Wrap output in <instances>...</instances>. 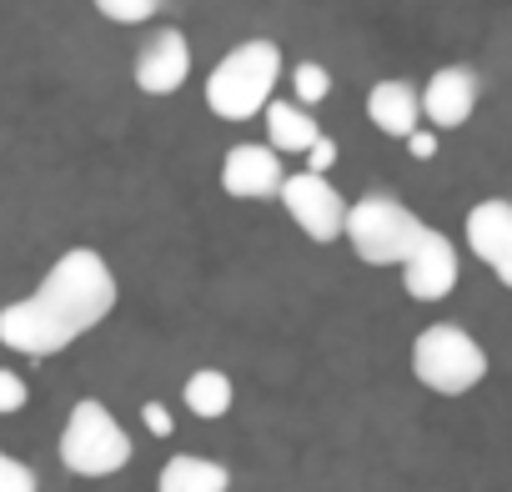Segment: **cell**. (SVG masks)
I'll return each instance as SVG.
<instances>
[{
	"mask_svg": "<svg viewBox=\"0 0 512 492\" xmlns=\"http://www.w3.org/2000/svg\"><path fill=\"white\" fill-rule=\"evenodd\" d=\"M116 312V272L91 246L71 252L41 277V287L0 312V342L21 357H56Z\"/></svg>",
	"mask_w": 512,
	"mask_h": 492,
	"instance_id": "6da1fadb",
	"label": "cell"
},
{
	"mask_svg": "<svg viewBox=\"0 0 512 492\" xmlns=\"http://www.w3.org/2000/svg\"><path fill=\"white\" fill-rule=\"evenodd\" d=\"M277 81H282V46H272V41H241L236 51H226L211 66L206 106L221 121L267 116V106L277 101Z\"/></svg>",
	"mask_w": 512,
	"mask_h": 492,
	"instance_id": "7a4b0ae2",
	"label": "cell"
},
{
	"mask_svg": "<svg viewBox=\"0 0 512 492\" xmlns=\"http://www.w3.org/2000/svg\"><path fill=\"white\" fill-rule=\"evenodd\" d=\"M427 231L432 226L412 206H402L397 196H387V191L357 196V206L347 216V246L357 252V262H367V267H402L422 246Z\"/></svg>",
	"mask_w": 512,
	"mask_h": 492,
	"instance_id": "3957f363",
	"label": "cell"
},
{
	"mask_svg": "<svg viewBox=\"0 0 512 492\" xmlns=\"http://www.w3.org/2000/svg\"><path fill=\"white\" fill-rule=\"evenodd\" d=\"M61 462L76 477H111V472H121L131 462V437L111 417L106 402L86 397V402L71 407V417L61 427Z\"/></svg>",
	"mask_w": 512,
	"mask_h": 492,
	"instance_id": "277c9868",
	"label": "cell"
},
{
	"mask_svg": "<svg viewBox=\"0 0 512 492\" xmlns=\"http://www.w3.org/2000/svg\"><path fill=\"white\" fill-rule=\"evenodd\" d=\"M412 372H417L422 387H432L442 397H462V392H472L487 377V352L462 327L437 322V327L417 332V342H412Z\"/></svg>",
	"mask_w": 512,
	"mask_h": 492,
	"instance_id": "5b68a950",
	"label": "cell"
},
{
	"mask_svg": "<svg viewBox=\"0 0 512 492\" xmlns=\"http://www.w3.org/2000/svg\"><path fill=\"white\" fill-rule=\"evenodd\" d=\"M282 206H287V216H292L312 241H337V236H347L352 201H347L322 171H292V176L282 181Z\"/></svg>",
	"mask_w": 512,
	"mask_h": 492,
	"instance_id": "8992f818",
	"label": "cell"
},
{
	"mask_svg": "<svg viewBox=\"0 0 512 492\" xmlns=\"http://www.w3.org/2000/svg\"><path fill=\"white\" fill-rule=\"evenodd\" d=\"M282 151L272 141H241L221 156V191L226 196H241V201H267V196H282Z\"/></svg>",
	"mask_w": 512,
	"mask_h": 492,
	"instance_id": "52a82bcc",
	"label": "cell"
},
{
	"mask_svg": "<svg viewBox=\"0 0 512 492\" xmlns=\"http://www.w3.org/2000/svg\"><path fill=\"white\" fill-rule=\"evenodd\" d=\"M467 246L472 257L512 292V201L492 196L467 211Z\"/></svg>",
	"mask_w": 512,
	"mask_h": 492,
	"instance_id": "ba28073f",
	"label": "cell"
},
{
	"mask_svg": "<svg viewBox=\"0 0 512 492\" xmlns=\"http://www.w3.org/2000/svg\"><path fill=\"white\" fill-rule=\"evenodd\" d=\"M457 272H462L457 246H452L442 231H427L422 246L402 262V287H407V297H417V302H442V297H452Z\"/></svg>",
	"mask_w": 512,
	"mask_h": 492,
	"instance_id": "9c48e42d",
	"label": "cell"
},
{
	"mask_svg": "<svg viewBox=\"0 0 512 492\" xmlns=\"http://www.w3.org/2000/svg\"><path fill=\"white\" fill-rule=\"evenodd\" d=\"M191 76V46L176 26H161L141 51H136V86L146 96H176Z\"/></svg>",
	"mask_w": 512,
	"mask_h": 492,
	"instance_id": "30bf717a",
	"label": "cell"
},
{
	"mask_svg": "<svg viewBox=\"0 0 512 492\" xmlns=\"http://www.w3.org/2000/svg\"><path fill=\"white\" fill-rule=\"evenodd\" d=\"M477 96H482V81L472 66H442L432 71V81L422 86V116L437 126V131H457L467 126V116L477 111Z\"/></svg>",
	"mask_w": 512,
	"mask_h": 492,
	"instance_id": "8fae6325",
	"label": "cell"
},
{
	"mask_svg": "<svg viewBox=\"0 0 512 492\" xmlns=\"http://www.w3.org/2000/svg\"><path fill=\"white\" fill-rule=\"evenodd\" d=\"M367 116L382 136H412L422 126V91L412 81H377L367 96Z\"/></svg>",
	"mask_w": 512,
	"mask_h": 492,
	"instance_id": "7c38bea8",
	"label": "cell"
},
{
	"mask_svg": "<svg viewBox=\"0 0 512 492\" xmlns=\"http://www.w3.org/2000/svg\"><path fill=\"white\" fill-rule=\"evenodd\" d=\"M267 141L282 156H307L322 141V126H317L312 106H302V101H272L267 106Z\"/></svg>",
	"mask_w": 512,
	"mask_h": 492,
	"instance_id": "4fadbf2b",
	"label": "cell"
},
{
	"mask_svg": "<svg viewBox=\"0 0 512 492\" xmlns=\"http://www.w3.org/2000/svg\"><path fill=\"white\" fill-rule=\"evenodd\" d=\"M231 487V472L221 467V462H211V457H171L166 467H161V482H156V492H226Z\"/></svg>",
	"mask_w": 512,
	"mask_h": 492,
	"instance_id": "5bb4252c",
	"label": "cell"
},
{
	"mask_svg": "<svg viewBox=\"0 0 512 492\" xmlns=\"http://www.w3.org/2000/svg\"><path fill=\"white\" fill-rule=\"evenodd\" d=\"M186 407L201 417V422H216V417H226L231 412V377L221 372V367H201V372H191L186 377Z\"/></svg>",
	"mask_w": 512,
	"mask_h": 492,
	"instance_id": "9a60e30c",
	"label": "cell"
},
{
	"mask_svg": "<svg viewBox=\"0 0 512 492\" xmlns=\"http://www.w3.org/2000/svg\"><path fill=\"white\" fill-rule=\"evenodd\" d=\"M292 91H297L302 106H322V101L332 96V76H327V66H317V61H297V66H292Z\"/></svg>",
	"mask_w": 512,
	"mask_h": 492,
	"instance_id": "2e32d148",
	"label": "cell"
},
{
	"mask_svg": "<svg viewBox=\"0 0 512 492\" xmlns=\"http://www.w3.org/2000/svg\"><path fill=\"white\" fill-rule=\"evenodd\" d=\"M91 6L106 16V21H116V26H146L166 0H91Z\"/></svg>",
	"mask_w": 512,
	"mask_h": 492,
	"instance_id": "e0dca14e",
	"label": "cell"
},
{
	"mask_svg": "<svg viewBox=\"0 0 512 492\" xmlns=\"http://www.w3.org/2000/svg\"><path fill=\"white\" fill-rule=\"evenodd\" d=\"M26 402H31V387H26V377H16V372H6V367H0V417L21 412Z\"/></svg>",
	"mask_w": 512,
	"mask_h": 492,
	"instance_id": "ac0fdd59",
	"label": "cell"
},
{
	"mask_svg": "<svg viewBox=\"0 0 512 492\" xmlns=\"http://www.w3.org/2000/svg\"><path fill=\"white\" fill-rule=\"evenodd\" d=\"M0 492H36V472L0 452Z\"/></svg>",
	"mask_w": 512,
	"mask_h": 492,
	"instance_id": "d6986e66",
	"label": "cell"
},
{
	"mask_svg": "<svg viewBox=\"0 0 512 492\" xmlns=\"http://www.w3.org/2000/svg\"><path fill=\"white\" fill-rule=\"evenodd\" d=\"M141 417H146V427H151L156 437H171V427H176V422H171V412H166L161 402H146V407H141Z\"/></svg>",
	"mask_w": 512,
	"mask_h": 492,
	"instance_id": "ffe728a7",
	"label": "cell"
},
{
	"mask_svg": "<svg viewBox=\"0 0 512 492\" xmlns=\"http://www.w3.org/2000/svg\"><path fill=\"white\" fill-rule=\"evenodd\" d=\"M332 161H337V141H332V136H322V141L307 151V166H312V171H327Z\"/></svg>",
	"mask_w": 512,
	"mask_h": 492,
	"instance_id": "44dd1931",
	"label": "cell"
},
{
	"mask_svg": "<svg viewBox=\"0 0 512 492\" xmlns=\"http://www.w3.org/2000/svg\"><path fill=\"white\" fill-rule=\"evenodd\" d=\"M407 141H412V151H417V156H432V136H422V131H412Z\"/></svg>",
	"mask_w": 512,
	"mask_h": 492,
	"instance_id": "7402d4cb",
	"label": "cell"
}]
</instances>
